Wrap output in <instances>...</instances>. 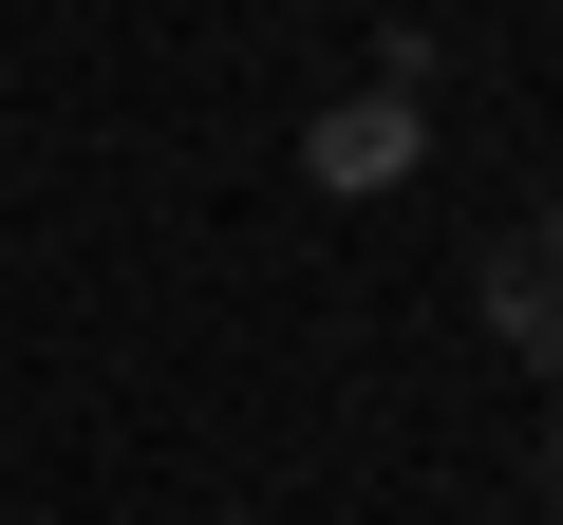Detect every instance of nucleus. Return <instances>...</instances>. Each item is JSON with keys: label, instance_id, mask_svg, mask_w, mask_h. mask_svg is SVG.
<instances>
[{"label": "nucleus", "instance_id": "nucleus-2", "mask_svg": "<svg viewBox=\"0 0 563 525\" xmlns=\"http://www.w3.org/2000/svg\"><path fill=\"white\" fill-rule=\"evenodd\" d=\"M488 338H507L526 376H563V206H526V225L488 244Z\"/></svg>", "mask_w": 563, "mask_h": 525}, {"label": "nucleus", "instance_id": "nucleus-3", "mask_svg": "<svg viewBox=\"0 0 563 525\" xmlns=\"http://www.w3.org/2000/svg\"><path fill=\"white\" fill-rule=\"evenodd\" d=\"M544 506H563V413H544Z\"/></svg>", "mask_w": 563, "mask_h": 525}, {"label": "nucleus", "instance_id": "nucleus-1", "mask_svg": "<svg viewBox=\"0 0 563 525\" xmlns=\"http://www.w3.org/2000/svg\"><path fill=\"white\" fill-rule=\"evenodd\" d=\"M413 150H432V57L395 38V57H376V76H357V94L301 132V169H320L339 206H376V188H413Z\"/></svg>", "mask_w": 563, "mask_h": 525}]
</instances>
